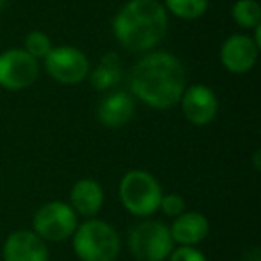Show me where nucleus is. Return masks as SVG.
I'll return each mask as SVG.
<instances>
[{
    "label": "nucleus",
    "mask_w": 261,
    "mask_h": 261,
    "mask_svg": "<svg viewBox=\"0 0 261 261\" xmlns=\"http://www.w3.org/2000/svg\"><path fill=\"white\" fill-rule=\"evenodd\" d=\"M122 73H123V68H122V65H120L118 56L109 52V54L102 56L98 65L95 66L88 75H90V83L95 90L108 91L120 83Z\"/></svg>",
    "instance_id": "obj_15"
},
{
    "label": "nucleus",
    "mask_w": 261,
    "mask_h": 261,
    "mask_svg": "<svg viewBox=\"0 0 261 261\" xmlns=\"http://www.w3.org/2000/svg\"><path fill=\"white\" fill-rule=\"evenodd\" d=\"M77 225V213L70 204L61 200L43 204L33 217V229L43 242H63L72 238Z\"/></svg>",
    "instance_id": "obj_6"
},
{
    "label": "nucleus",
    "mask_w": 261,
    "mask_h": 261,
    "mask_svg": "<svg viewBox=\"0 0 261 261\" xmlns=\"http://www.w3.org/2000/svg\"><path fill=\"white\" fill-rule=\"evenodd\" d=\"M40 75L38 59L27 54L23 48H11L0 54V88L20 91L33 86Z\"/></svg>",
    "instance_id": "obj_8"
},
{
    "label": "nucleus",
    "mask_w": 261,
    "mask_h": 261,
    "mask_svg": "<svg viewBox=\"0 0 261 261\" xmlns=\"http://www.w3.org/2000/svg\"><path fill=\"white\" fill-rule=\"evenodd\" d=\"M6 4H8V0H0V11L6 8Z\"/></svg>",
    "instance_id": "obj_22"
},
{
    "label": "nucleus",
    "mask_w": 261,
    "mask_h": 261,
    "mask_svg": "<svg viewBox=\"0 0 261 261\" xmlns=\"http://www.w3.org/2000/svg\"><path fill=\"white\" fill-rule=\"evenodd\" d=\"M179 104H181L182 115L193 125H206L213 122L218 113V98L215 91L206 84L186 86Z\"/></svg>",
    "instance_id": "obj_9"
},
{
    "label": "nucleus",
    "mask_w": 261,
    "mask_h": 261,
    "mask_svg": "<svg viewBox=\"0 0 261 261\" xmlns=\"http://www.w3.org/2000/svg\"><path fill=\"white\" fill-rule=\"evenodd\" d=\"M133 97L152 109L179 104L186 88V70L170 52H150L135 65L129 75Z\"/></svg>",
    "instance_id": "obj_1"
},
{
    "label": "nucleus",
    "mask_w": 261,
    "mask_h": 261,
    "mask_svg": "<svg viewBox=\"0 0 261 261\" xmlns=\"http://www.w3.org/2000/svg\"><path fill=\"white\" fill-rule=\"evenodd\" d=\"M168 15L160 0H129L113 18V34L123 48L147 52L165 38Z\"/></svg>",
    "instance_id": "obj_2"
},
{
    "label": "nucleus",
    "mask_w": 261,
    "mask_h": 261,
    "mask_svg": "<svg viewBox=\"0 0 261 261\" xmlns=\"http://www.w3.org/2000/svg\"><path fill=\"white\" fill-rule=\"evenodd\" d=\"M259 47L249 34H232L222 43L220 61L231 73H247L254 68Z\"/></svg>",
    "instance_id": "obj_10"
},
{
    "label": "nucleus",
    "mask_w": 261,
    "mask_h": 261,
    "mask_svg": "<svg viewBox=\"0 0 261 261\" xmlns=\"http://www.w3.org/2000/svg\"><path fill=\"white\" fill-rule=\"evenodd\" d=\"M231 16L242 29H256L261 25V8L256 0H236Z\"/></svg>",
    "instance_id": "obj_16"
},
{
    "label": "nucleus",
    "mask_w": 261,
    "mask_h": 261,
    "mask_svg": "<svg viewBox=\"0 0 261 261\" xmlns=\"http://www.w3.org/2000/svg\"><path fill=\"white\" fill-rule=\"evenodd\" d=\"M168 261H207L204 252H200L195 247H182L179 245L168 256Z\"/></svg>",
    "instance_id": "obj_20"
},
{
    "label": "nucleus",
    "mask_w": 261,
    "mask_h": 261,
    "mask_svg": "<svg viewBox=\"0 0 261 261\" xmlns=\"http://www.w3.org/2000/svg\"><path fill=\"white\" fill-rule=\"evenodd\" d=\"M104 204V190L93 179H81L70 190V206L77 215L93 218Z\"/></svg>",
    "instance_id": "obj_14"
},
{
    "label": "nucleus",
    "mask_w": 261,
    "mask_h": 261,
    "mask_svg": "<svg viewBox=\"0 0 261 261\" xmlns=\"http://www.w3.org/2000/svg\"><path fill=\"white\" fill-rule=\"evenodd\" d=\"M210 0H165V9L179 20H199L206 15Z\"/></svg>",
    "instance_id": "obj_17"
},
{
    "label": "nucleus",
    "mask_w": 261,
    "mask_h": 261,
    "mask_svg": "<svg viewBox=\"0 0 261 261\" xmlns=\"http://www.w3.org/2000/svg\"><path fill=\"white\" fill-rule=\"evenodd\" d=\"M2 257L4 261H48L47 242L34 231H15L6 240Z\"/></svg>",
    "instance_id": "obj_11"
},
{
    "label": "nucleus",
    "mask_w": 261,
    "mask_h": 261,
    "mask_svg": "<svg viewBox=\"0 0 261 261\" xmlns=\"http://www.w3.org/2000/svg\"><path fill=\"white\" fill-rule=\"evenodd\" d=\"M168 229L174 243L182 247H193L210 234V222L199 211H185L174 218Z\"/></svg>",
    "instance_id": "obj_13"
},
{
    "label": "nucleus",
    "mask_w": 261,
    "mask_h": 261,
    "mask_svg": "<svg viewBox=\"0 0 261 261\" xmlns=\"http://www.w3.org/2000/svg\"><path fill=\"white\" fill-rule=\"evenodd\" d=\"M45 70L54 81L66 86L79 84L90 73V61L86 54L75 47L61 45L48 52L45 58Z\"/></svg>",
    "instance_id": "obj_7"
},
{
    "label": "nucleus",
    "mask_w": 261,
    "mask_h": 261,
    "mask_svg": "<svg viewBox=\"0 0 261 261\" xmlns=\"http://www.w3.org/2000/svg\"><path fill=\"white\" fill-rule=\"evenodd\" d=\"M127 247L138 261H165L175 249V243L167 225L158 220H145L129 231Z\"/></svg>",
    "instance_id": "obj_5"
},
{
    "label": "nucleus",
    "mask_w": 261,
    "mask_h": 261,
    "mask_svg": "<svg viewBox=\"0 0 261 261\" xmlns=\"http://www.w3.org/2000/svg\"><path fill=\"white\" fill-rule=\"evenodd\" d=\"M72 247L81 261H115L122 245L113 225L98 218H88L73 231Z\"/></svg>",
    "instance_id": "obj_3"
},
{
    "label": "nucleus",
    "mask_w": 261,
    "mask_h": 261,
    "mask_svg": "<svg viewBox=\"0 0 261 261\" xmlns=\"http://www.w3.org/2000/svg\"><path fill=\"white\" fill-rule=\"evenodd\" d=\"M254 163H256V170H259V152L254 154Z\"/></svg>",
    "instance_id": "obj_21"
},
{
    "label": "nucleus",
    "mask_w": 261,
    "mask_h": 261,
    "mask_svg": "<svg viewBox=\"0 0 261 261\" xmlns=\"http://www.w3.org/2000/svg\"><path fill=\"white\" fill-rule=\"evenodd\" d=\"M135 97L127 91H113L106 95L97 108L98 122L109 129L125 125L135 116Z\"/></svg>",
    "instance_id": "obj_12"
},
{
    "label": "nucleus",
    "mask_w": 261,
    "mask_h": 261,
    "mask_svg": "<svg viewBox=\"0 0 261 261\" xmlns=\"http://www.w3.org/2000/svg\"><path fill=\"white\" fill-rule=\"evenodd\" d=\"M158 210L163 211V215H167V217L175 218L186 211V202L177 193H168V195H161L160 207Z\"/></svg>",
    "instance_id": "obj_19"
},
{
    "label": "nucleus",
    "mask_w": 261,
    "mask_h": 261,
    "mask_svg": "<svg viewBox=\"0 0 261 261\" xmlns=\"http://www.w3.org/2000/svg\"><path fill=\"white\" fill-rule=\"evenodd\" d=\"M25 48L23 50L29 56H33L34 59H45L48 56V52L52 50V41L41 31H31L25 36Z\"/></svg>",
    "instance_id": "obj_18"
},
{
    "label": "nucleus",
    "mask_w": 261,
    "mask_h": 261,
    "mask_svg": "<svg viewBox=\"0 0 261 261\" xmlns=\"http://www.w3.org/2000/svg\"><path fill=\"white\" fill-rule=\"evenodd\" d=\"M118 195L123 207L135 217H150L158 211L161 200V185L150 172L129 170L122 177Z\"/></svg>",
    "instance_id": "obj_4"
}]
</instances>
